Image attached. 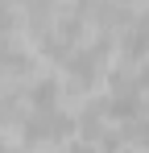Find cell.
<instances>
[{
    "mask_svg": "<svg viewBox=\"0 0 149 153\" xmlns=\"http://www.w3.org/2000/svg\"><path fill=\"white\" fill-rule=\"evenodd\" d=\"M108 50H112V37H95V42L79 46V50L66 58V83H71L74 91H91L99 79L108 75V71H104Z\"/></svg>",
    "mask_w": 149,
    "mask_h": 153,
    "instance_id": "6da1fadb",
    "label": "cell"
},
{
    "mask_svg": "<svg viewBox=\"0 0 149 153\" xmlns=\"http://www.w3.org/2000/svg\"><path fill=\"white\" fill-rule=\"evenodd\" d=\"M124 153H141V149H124Z\"/></svg>",
    "mask_w": 149,
    "mask_h": 153,
    "instance_id": "52a82bcc",
    "label": "cell"
},
{
    "mask_svg": "<svg viewBox=\"0 0 149 153\" xmlns=\"http://www.w3.org/2000/svg\"><path fill=\"white\" fill-rule=\"evenodd\" d=\"M137 83H141V91H149V58L137 66Z\"/></svg>",
    "mask_w": 149,
    "mask_h": 153,
    "instance_id": "8992f818",
    "label": "cell"
},
{
    "mask_svg": "<svg viewBox=\"0 0 149 153\" xmlns=\"http://www.w3.org/2000/svg\"><path fill=\"white\" fill-rule=\"evenodd\" d=\"M124 141H133V149L149 153V116H137L124 124Z\"/></svg>",
    "mask_w": 149,
    "mask_h": 153,
    "instance_id": "5b68a950",
    "label": "cell"
},
{
    "mask_svg": "<svg viewBox=\"0 0 149 153\" xmlns=\"http://www.w3.org/2000/svg\"><path fill=\"white\" fill-rule=\"evenodd\" d=\"M74 128H79V120H74L71 112L50 108V112H29L25 124H21V132H25V145L42 149V145H62Z\"/></svg>",
    "mask_w": 149,
    "mask_h": 153,
    "instance_id": "7a4b0ae2",
    "label": "cell"
},
{
    "mask_svg": "<svg viewBox=\"0 0 149 153\" xmlns=\"http://www.w3.org/2000/svg\"><path fill=\"white\" fill-rule=\"evenodd\" d=\"M58 95H62V83H58V79H33V83H29V108H33V112L58 108Z\"/></svg>",
    "mask_w": 149,
    "mask_h": 153,
    "instance_id": "277c9868",
    "label": "cell"
},
{
    "mask_svg": "<svg viewBox=\"0 0 149 153\" xmlns=\"http://www.w3.org/2000/svg\"><path fill=\"white\" fill-rule=\"evenodd\" d=\"M124 54L137 58V62H145V58H149V8H145V13H137V21L124 29Z\"/></svg>",
    "mask_w": 149,
    "mask_h": 153,
    "instance_id": "3957f363",
    "label": "cell"
}]
</instances>
